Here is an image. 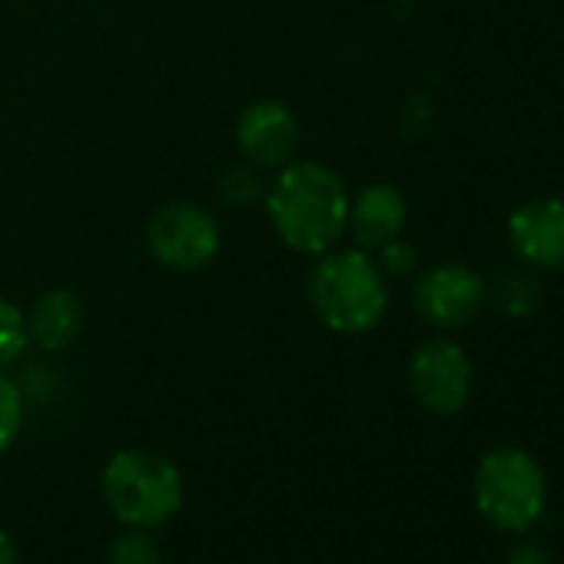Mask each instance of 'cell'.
<instances>
[{
	"label": "cell",
	"mask_w": 564,
	"mask_h": 564,
	"mask_svg": "<svg viewBox=\"0 0 564 564\" xmlns=\"http://www.w3.org/2000/svg\"><path fill=\"white\" fill-rule=\"evenodd\" d=\"M538 279L524 269H508V272H498L491 286H485V300L501 313V316H511V319H521L528 316L534 306H538Z\"/></svg>",
	"instance_id": "12"
},
{
	"label": "cell",
	"mask_w": 564,
	"mask_h": 564,
	"mask_svg": "<svg viewBox=\"0 0 564 564\" xmlns=\"http://www.w3.org/2000/svg\"><path fill=\"white\" fill-rule=\"evenodd\" d=\"M160 561H163L160 544L143 528H133L110 547V564H160Z\"/></svg>",
	"instance_id": "15"
},
{
	"label": "cell",
	"mask_w": 564,
	"mask_h": 564,
	"mask_svg": "<svg viewBox=\"0 0 564 564\" xmlns=\"http://www.w3.org/2000/svg\"><path fill=\"white\" fill-rule=\"evenodd\" d=\"M379 252H382L379 269H382V272H389V275H405V272H412V269H415V262H419L415 246H412V242H402V239L386 242Z\"/></svg>",
	"instance_id": "16"
},
{
	"label": "cell",
	"mask_w": 564,
	"mask_h": 564,
	"mask_svg": "<svg viewBox=\"0 0 564 564\" xmlns=\"http://www.w3.org/2000/svg\"><path fill=\"white\" fill-rule=\"evenodd\" d=\"M300 143L296 113L279 100H256L236 120V147L252 166H286Z\"/></svg>",
	"instance_id": "8"
},
{
	"label": "cell",
	"mask_w": 564,
	"mask_h": 564,
	"mask_svg": "<svg viewBox=\"0 0 564 564\" xmlns=\"http://www.w3.org/2000/svg\"><path fill=\"white\" fill-rule=\"evenodd\" d=\"M147 246L166 269L196 272L219 252V223L203 206L166 203L147 223Z\"/></svg>",
	"instance_id": "5"
},
{
	"label": "cell",
	"mask_w": 564,
	"mask_h": 564,
	"mask_svg": "<svg viewBox=\"0 0 564 564\" xmlns=\"http://www.w3.org/2000/svg\"><path fill=\"white\" fill-rule=\"evenodd\" d=\"M21 425H24V399H21V389L8 376H0V455H4L14 445Z\"/></svg>",
	"instance_id": "14"
},
{
	"label": "cell",
	"mask_w": 564,
	"mask_h": 564,
	"mask_svg": "<svg viewBox=\"0 0 564 564\" xmlns=\"http://www.w3.org/2000/svg\"><path fill=\"white\" fill-rule=\"evenodd\" d=\"M405 196L392 183H372L349 203V229L359 249H382L405 229Z\"/></svg>",
	"instance_id": "10"
},
{
	"label": "cell",
	"mask_w": 564,
	"mask_h": 564,
	"mask_svg": "<svg viewBox=\"0 0 564 564\" xmlns=\"http://www.w3.org/2000/svg\"><path fill=\"white\" fill-rule=\"evenodd\" d=\"M485 306V279L462 265L442 262L422 272L415 286V313L442 333L465 329Z\"/></svg>",
	"instance_id": "7"
},
{
	"label": "cell",
	"mask_w": 564,
	"mask_h": 564,
	"mask_svg": "<svg viewBox=\"0 0 564 564\" xmlns=\"http://www.w3.org/2000/svg\"><path fill=\"white\" fill-rule=\"evenodd\" d=\"M505 564H554V557H551L541 544L524 541V544H514V547L508 551Z\"/></svg>",
	"instance_id": "17"
},
{
	"label": "cell",
	"mask_w": 564,
	"mask_h": 564,
	"mask_svg": "<svg viewBox=\"0 0 564 564\" xmlns=\"http://www.w3.org/2000/svg\"><path fill=\"white\" fill-rule=\"evenodd\" d=\"M310 303L333 333L362 336L389 310L386 272L366 249H329L310 275Z\"/></svg>",
	"instance_id": "2"
},
{
	"label": "cell",
	"mask_w": 564,
	"mask_h": 564,
	"mask_svg": "<svg viewBox=\"0 0 564 564\" xmlns=\"http://www.w3.org/2000/svg\"><path fill=\"white\" fill-rule=\"evenodd\" d=\"M275 236L296 252L323 256L349 229V193L336 170L323 163H286L265 196Z\"/></svg>",
	"instance_id": "1"
},
{
	"label": "cell",
	"mask_w": 564,
	"mask_h": 564,
	"mask_svg": "<svg viewBox=\"0 0 564 564\" xmlns=\"http://www.w3.org/2000/svg\"><path fill=\"white\" fill-rule=\"evenodd\" d=\"M180 468L147 448H123L104 468V498L130 528H160L183 508Z\"/></svg>",
	"instance_id": "3"
},
{
	"label": "cell",
	"mask_w": 564,
	"mask_h": 564,
	"mask_svg": "<svg viewBox=\"0 0 564 564\" xmlns=\"http://www.w3.org/2000/svg\"><path fill=\"white\" fill-rule=\"evenodd\" d=\"M475 508L478 514L508 534L528 531L547 505V478L541 465L521 448H491L475 468Z\"/></svg>",
	"instance_id": "4"
},
{
	"label": "cell",
	"mask_w": 564,
	"mask_h": 564,
	"mask_svg": "<svg viewBox=\"0 0 564 564\" xmlns=\"http://www.w3.org/2000/svg\"><path fill=\"white\" fill-rule=\"evenodd\" d=\"M84 323H87V313H84V303L77 300V293L51 290L34 303V310L28 316V333L41 349L61 352L80 339Z\"/></svg>",
	"instance_id": "11"
},
{
	"label": "cell",
	"mask_w": 564,
	"mask_h": 564,
	"mask_svg": "<svg viewBox=\"0 0 564 564\" xmlns=\"http://www.w3.org/2000/svg\"><path fill=\"white\" fill-rule=\"evenodd\" d=\"M31 343V333H28V316L8 303V300H0V369L18 362L24 356Z\"/></svg>",
	"instance_id": "13"
},
{
	"label": "cell",
	"mask_w": 564,
	"mask_h": 564,
	"mask_svg": "<svg viewBox=\"0 0 564 564\" xmlns=\"http://www.w3.org/2000/svg\"><path fill=\"white\" fill-rule=\"evenodd\" d=\"M508 242L531 269H564V203L531 199L508 219Z\"/></svg>",
	"instance_id": "9"
},
{
	"label": "cell",
	"mask_w": 564,
	"mask_h": 564,
	"mask_svg": "<svg viewBox=\"0 0 564 564\" xmlns=\"http://www.w3.org/2000/svg\"><path fill=\"white\" fill-rule=\"evenodd\" d=\"M14 561H18V544L4 528H0V564H14Z\"/></svg>",
	"instance_id": "18"
},
{
	"label": "cell",
	"mask_w": 564,
	"mask_h": 564,
	"mask_svg": "<svg viewBox=\"0 0 564 564\" xmlns=\"http://www.w3.org/2000/svg\"><path fill=\"white\" fill-rule=\"evenodd\" d=\"M471 359L452 339H432L415 349L409 362V386L422 409L435 415H455L471 395Z\"/></svg>",
	"instance_id": "6"
}]
</instances>
